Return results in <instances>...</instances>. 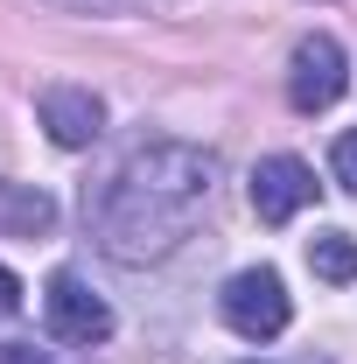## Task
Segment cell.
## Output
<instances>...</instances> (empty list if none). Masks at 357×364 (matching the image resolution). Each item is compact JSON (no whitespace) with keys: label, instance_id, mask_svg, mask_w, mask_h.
<instances>
[{"label":"cell","instance_id":"obj_3","mask_svg":"<svg viewBox=\"0 0 357 364\" xmlns=\"http://www.w3.org/2000/svg\"><path fill=\"white\" fill-rule=\"evenodd\" d=\"M343 91H351V56H343V43H336V36H322V28L302 36L294 56H287V105L315 119V112H329Z\"/></svg>","mask_w":357,"mask_h":364},{"label":"cell","instance_id":"obj_4","mask_svg":"<svg viewBox=\"0 0 357 364\" xmlns=\"http://www.w3.org/2000/svg\"><path fill=\"white\" fill-rule=\"evenodd\" d=\"M43 322L56 343H78V350H91V343H105L112 336V309L91 294L78 273H49L43 287Z\"/></svg>","mask_w":357,"mask_h":364},{"label":"cell","instance_id":"obj_5","mask_svg":"<svg viewBox=\"0 0 357 364\" xmlns=\"http://www.w3.org/2000/svg\"><path fill=\"white\" fill-rule=\"evenodd\" d=\"M315 203V168L302 154H267L252 168V218L260 225H294Z\"/></svg>","mask_w":357,"mask_h":364},{"label":"cell","instance_id":"obj_12","mask_svg":"<svg viewBox=\"0 0 357 364\" xmlns=\"http://www.w3.org/2000/svg\"><path fill=\"white\" fill-rule=\"evenodd\" d=\"M0 364H49L43 350H28V343H0Z\"/></svg>","mask_w":357,"mask_h":364},{"label":"cell","instance_id":"obj_11","mask_svg":"<svg viewBox=\"0 0 357 364\" xmlns=\"http://www.w3.org/2000/svg\"><path fill=\"white\" fill-rule=\"evenodd\" d=\"M14 309H21V280L0 267V316H14Z\"/></svg>","mask_w":357,"mask_h":364},{"label":"cell","instance_id":"obj_8","mask_svg":"<svg viewBox=\"0 0 357 364\" xmlns=\"http://www.w3.org/2000/svg\"><path fill=\"white\" fill-rule=\"evenodd\" d=\"M309 267H315V280H329V287L357 280V238L351 231H315L309 238Z\"/></svg>","mask_w":357,"mask_h":364},{"label":"cell","instance_id":"obj_9","mask_svg":"<svg viewBox=\"0 0 357 364\" xmlns=\"http://www.w3.org/2000/svg\"><path fill=\"white\" fill-rule=\"evenodd\" d=\"M56 7H78V14H154V7H176V0H56Z\"/></svg>","mask_w":357,"mask_h":364},{"label":"cell","instance_id":"obj_10","mask_svg":"<svg viewBox=\"0 0 357 364\" xmlns=\"http://www.w3.org/2000/svg\"><path fill=\"white\" fill-rule=\"evenodd\" d=\"M329 168H336V182H343V189L357 196V127H351L343 140H336V154H329Z\"/></svg>","mask_w":357,"mask_h":364},{"label":"cell","instance_id":"obj_1","mask_svg":"<svg viewBox=\"0 0 357 364\" xmlns=\"http://www.w3.org/2000/svg\"><path fill=\"white\" fill-rule=\"evenodd\" d=\"M211 189H218V154L211 147L140 140L98 189H85V225L105 259L154 267L196 231V218L211 210Z\"/></svg>","mask_w":357,"mask_h":364},{"label":"cell","instance_id":"obj_6","mask_svg":"<svg viewBox=\"0 0 357 364\" xmlns=\"http://www.w3.org/2000/svg\"><path fill=\"white\" fill-rule=\"evenodd\" d=\"M36 119H43V134L56 140V147H91V140L105 134V98L91 85H43V98H36Z\"/></svg>","mask_w":357,"mask_h":364},{"label":"cell","instance_id":"obj_7","mask_svg":"<svg viewBox=\"0 0 357 364\" xmlns=\"http://www.w3.org/2000/svg\"><path fill=\"white\" fill-rule=\"evenodd\" d=\"M56 225V196L36 189V182H0V231L14 238H43Z\"/></svg>","mask_w":357,"mask_h":364},{"label":"cell","instance_id":"obj_2","mask_svg":"<svg viewBox=\"0 0 357 364\" xmlns=\"http://www.w3.org/2000/svg\"><path fill=\"white\" fill-rule=\"evenodd\" d=\"M218 309H224V322H231L245 343H273V336L294 322L287 280H280L273 267H245V273H231V280H224V294H218Z\"/></svg>","mask_w":357,"mask_h":364}]
</instances>
